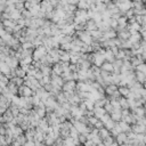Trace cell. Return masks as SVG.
I'll use <instances>...</instances> for the list:
<instances>
[{"mask_svg": "<svg viewBox=\"0 0 146 146\" xmlns=\"http://www.w3.org/2000/svg\"><path fill=\"white\" fill-rule=\"evenodd\" d=\"M7 88H8V90H9L13 95H16L17 91H18V87H17L15 83H13L11 81H9V83L7 84Z\"/></svg>", "mask_w": 146, "mask_h": 146, "instance_id": "obj_5", "label": "cell"}, {"mask_svg": "<svg viewBox=\"0 0 146 146\" xmlns=\"http://www.w3.org/2000/svg\"><path fill=\"white\" fill-rule=\"evenodd\" d=\"M103 68H104V70H107V71H108V70H111V68H112V66H111L110 64H105V65H103Z\"/></svg>", "mask_w": 146, "mask_h": 146, "instance_id": "obj_11", "label": "cell"}, {"mask_svg": "<svg viewBox=\"0 0 146 146\" xmlns=\"http://www.w3.org/2000/svg\"><path fill=\"white\" fill-rule=\"evenodd\" d=\"M10 67L5 63V62H0V72L2 73V74H5V75H8L9 73H10Z\"/></svg>", "mask_w": 146, "mask_h": 146, "instance_id": "obj_4", "label": "cell"}, {"mask_svg": "<svg viewBox=\"0 0 146 146\" xmlns=\"http://www.w3.org/2000/svg\"><path fill=\"white\" fill-rule=\"evenodd\" d=\"M21 18V11L17 9H15V10H13L11 13H10V19H13V21H18Z\"/></svg>", "mask_w": 146, "mask_h": 146, "instance_id": "obj_6", "label": "cell"}, {"mask_svg": "<svg viewBox=\"0 0 146 146\" xmlns=\"http://www.w3.org/2000/svg\"><path fill=\"white\" fill-rule=\"evenodd\" d=\"M103 113H104V111H103L102 108H97V110H96V114H97L98 116H102Z\"/></svg>", "mask_w": 146, "mask_h": 146, "instance_id": "obj_10", "label": "cell"}, {"mask_svg": "<svg viewBox=\"0 0 146 146\" xmlns=\"http://www.w3.org/2000/svg\"><path fill=\"white\" fill-rule=\"evenodd\" d=\"M9 146H13V145H9Z\"/></svg>", "mask_w": 146, "mask_h": 146, "instance_id": "obj_13", "label": "cell"}, {"mask_svg": "<svg viewBox=\"0 0 146 146\" xmlns=\"http://www.w3.org/2000/svg\"><path fill=\"white\" fill-rule=\"evenodd\" d=\"M5 63L11 68V70H15L17 67V64H18V60L15 56H7L6 59H5Z\"/></svg>", "mask_w": 146, "mask_h": 146, "instance_id": "obj_1", "label": "cell"}, {"mask_svg": "<svg viewBox=\"0 0 146 146\" xmlns=\"http://www.w3.org/2000/svg\"><path fill=\"white\" fill-rule=\"evenodd\" d=\"M2 120H3V122H11L13 120H14V115H13V113H11V111L10 110H7L3 114H2Z\"/></svg>", "mask_w": 146, "mask_h": 146, "instance_id": "obj_3", "label": "cell"}, {"mask_svg": "<svg viewBox=\"0 0 146 146\" xmlns=\"http://www.w3.org/2000/svg\"><path fill=\"white\" fill-rule=\"evenodd\" d=\"M73 87H74V82H73V81H71V82H68V83H66V84L64 86V90L68 91V90H71Z\"/></svg>", "mask_w": 146, "mask_h": 146, "instance_id": "obj_9", "label": "cell"}, {"mask_svg": "<svg viewBox=\"0 0 146 146\" xmlns=\"http://www.w3.org/2000/svg\"><path fill=\"white\" fill-rule=\"evenodd\" d=\"M0 98H1V94H0Z\"/></svg>", "mask_w": 146, "mask_h": 146, "instance_id": "obj_12", "label": "cell"}, {"mask_svg": "<svg viewBox=\"0 0 146 146\" xmlns=\"http://www.w3.org/2000/svg\"><path fill=\"white\" fill-rule=\"evenodd\" d=\"M18 92H19V95H21L22 97H29V96H31V94H32L31 88L27 87V86H21V87L18 88Z\"/></svg>", "mask_w": 146, "mask_h": 146, "instance_id": "obj_2", "label": "cell"}, {"mask_svg": "<svg viewBox=\"0 0 146 146\" xmlns=\"http://www.w3.org/2000/svg\"><path fill=\"white\" fill-rule=\"evenodd\" d=\"M15 73H16V76H18V78H23L25 75V71L23 68H16Z\"/></svg>", "mask_w": 146, "mask_h": 146, "instance_id": "obj_8", "label": "cell"}, {"mask_svg": "<svg viewBox=\"0 0 146 146\" xmlns=\"http://www.w3.org/2000/svg\"><path fill=\"white\" fill-rule=\"evenodd\" d=\"M81 39H82V41H84L86 43H90V42H91L90 35L87 34V33H82V34H81Z\"/></svg>", "mask_w": 146, "mask_h": 146, "instance_id": "obj_7", "label": "cell"}]
</instances>
